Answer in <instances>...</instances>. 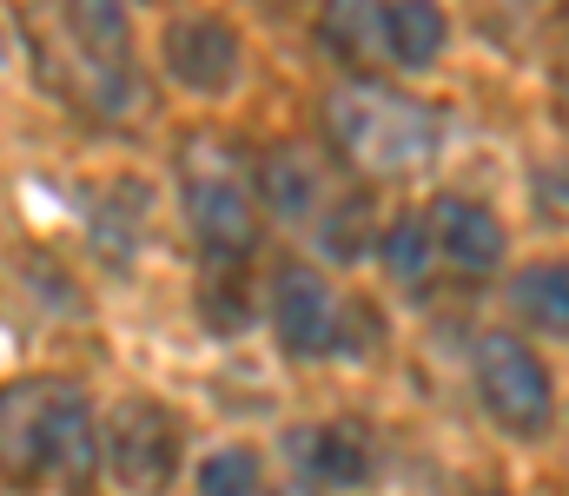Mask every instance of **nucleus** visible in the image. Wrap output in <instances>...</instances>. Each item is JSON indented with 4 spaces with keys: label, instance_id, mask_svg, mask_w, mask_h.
I'll list each match as a JSON object with an SVG mask.
<instances>
[{
    "label": "nucleus",
    "instance_id": "f257e3e1",
    "mask_svg": "<svg viewBox=\"0 0 569 496\" xmlns=\"http://www.w3.org/2000/svg\"><path fill=\"white\" fill-rule=\"evenodd\" d=\"M325 126H331V146L371 179L418 172L437 153V113L425 100H405V93L378 87V80L338 87L331 107H325Z\"/></svg>",
    "mask_w": 569,
    "mask_h": 496
},
{
    "label": "nucleus",
    "instance_id": "f03ea898",
    "mask_svg": "<svg viewBox=\"0 0 569 496\" xmlns=\"http://www.w3.org/2000/svg\"><path fill=\"white\" fill-rule=\"evenodd\" d=\"M7 464L87 477L93 470V417L87 397L67 384H13L7 391Z\"/></svg>",
    "mask_w": 569,
    "mask_h": 496
},
{
    "label": "nucleus",
    "instance_id": "7ed1b4c3",
    "mask_svg": "<svg viewBox=\"0 0 569 496\" xmlns=\"http://www.w3.org/2000/svg\"><path fill=\"white\" fill-rule=\"evenodd\" d=\"M60 13H67V33L80 47L87 100L100 113H133L140 87H133V67H127V7L120 0H60Z\"/></svg>",
    "mask_w": 569,
    "mask_h": 496
},
{
    "label": "nucleus",
    "instance_id": "20e7f679",
    "mask_svg": "<svg viewBox=\"0 0 569 496\" xmlns=\"http://www.w3.org/2000/svg\"><path fill=\"white\" fill-rule=\"evenodd\" d=\"M477 391H483V411L517 437H537L550 424V377H543L537 351L503 331L477 337Z\"/></svg>",
    "mask_w": 569,
    "mask_h": 496
},
{
    "label": "nucleus",
    "instance_id": "39448f33",
    "mask_svg": "<svg viewBox=\"0 0 569 496\" xmlns=\"http://www.w3.org/2000/svg\"><path fill=\"white\" fill-rule=\"evenodd\" d=\"M107 464L120 477V490L133 496H166L172 470H179V444H172V424L159 404L146 397H127L107 424Z\"/></svg>",
    "mask_w": 569,
    "mask_h": 496
},
{
    "label": "nucleus",
    "instance_id": "423d86ee",
    "mask_svg": "<svg viewBox=\"0 0 569 496\" xmlns=\"http://www.w3.org/2000/svg\"><path fill=\"white\" fill-rule=\"evenodd\" d=\"M239 33L212 13H186L166 27V73L186 87V93H226L239 80Z\"/></svg>",
    "mask_w": 569,
    "mask_h": 496
},
{
    "label": "nucleus",
    "instance_id": "0eeeda50",
    "mask_svg": "<svg viewBox=\"0 0 569 496\" xmlns=\"http://www.w3.org/2000/svg\"><path fill=\"white\" fill-rule=\"evenodd\" d=\"M186 212H192V232L212 259H246L259 245V212H252V199L232 172H192L186 179Z\"/></svg>",
    "mask_w": 569,
    "mask_h": 496
},
{
    "label": "nucleus",
    "instance_id": "6e6552de",
    "mask_svg": "<svg viewBox=\"0 0 569 496\" xmlns=\"http://www.w3.org/2000/svg\"><path fill=\"white\" fill-rule=\"evenodd\" d=\"M272 325H279V344L298 351V357H318V351L338 344V305H331V292L318 285V272L284 265L279 285H272Z\"/></svg>",
    "mask_w": 569,
    "mask_h": 496
},
{
    "label": "nucleus",
    "instance_id": "1a4fd4ad",
    "mask_svg": "<svg viewBox=\"0 0 569 496\" xmlns=\"http://www.w3.org/2000/svg\"><path fill=\"white\" fill-rule=\"evenodd\" d=\"M430 232H437L443 259H450L463 279H483V272L503 265V225H497L483 205H470V199H437V205H430Z\"/></svg>",
    "mask_w": 569,
    "mask_h": 496
},
{
    "label": "nucleus",
    "instance_id": "9d476101",
    "mask_svg": "<svg viewBox=\"0 0 569 496\" xmlns=\"http://www.w3.org/2000/svg\"><path fill=\"white\" fill-rule=\"evenodd\" d=\"M385 0H325L318 13V40L338 53V60H371L385 53Z\"/></svg>",
    "mask_w": 569,
    "mask_h": 496
},
{
    "label": "nucleus",
    "instance_id": "9b49d317",
    "mask_svg": "<svg viewBox=\"0 0 569 496\" xmlns=\"http://www.w3.org/2000/svg\"><path fill=\"white\" fill-rule=\"evenodd\" d=\"M140 225H146V185H107V199H100V212H93V252L120 272V265H133V252H140Z\"/></svg>",
    "mask_w": 569,
    "mask_h": 496
},
{
    "label": "nucleus",
    "instance_id": "f8f14e48",
    "mask_svg": "<svg viewBox=\"0 0 569 496\" xmlns=\"http://www.w3.org/2000/svg\"><path fill=\"white\" fill-rule=\"evenodd\" d=\"M385 53L398 67H411V73L443 53V13H437V0H391V13H385Z\"/></svg>",
    "mask_w": 569,
    "mask_h": 496
},
{
    "label": "nucleus",
    "instance_id": "ddd939ff",
    "mask_svg": "<svg viewBox=\"0 0 569 496\" xmlns=\"http://www.w3.org/2000/svg\"><path fill=\"white\" fill-rule=\"evenodd\" d=\"M517 312L537 331L569 337V265H530V272L517 279Z\"/></svg>",
    "mask_w": 569,
    "mask_h": 496
},
{
    "label": "nucleus",
    "instance_id": "4468645a",
    "mask_svg": "<svg viewBox=\"0 0 569 496\" xmlns=\"http://www.w3.org/2000/svg\"><path fill=\"white\" fill-rule=\"evenodd\" d=\"M259 185H266V205L279 219H311L318 212V172H311L305 153H272L266 172H259Z\"/></svg>",
    "mask_w": 569,
    "mask_h": 496
},
{
    "label": "nucleus",
    "instance_id": "2eb2a0df",
    "mask_svg": "<svg viewBox=\"0 0 569 496\" xmlns=\"http://www.w3.org/2000/svg\"><path fill=\"white\" fill-rule=\"evenodd\" d=\"M305 457H311V484H365V477H371V451H365V437L345 431V424L318 431V437L305 444Z\"/></svg>",
    "mask_w": 569,
    "mask_h": 496
},
{
    "label": "nucleus",
    "instance_id": "dca6fc26",
    "mask_svg": "<svg viewBox=\"0 0 569 496\" xmlns=\"http://www.w3.org/2000/svg\"><path fill=\"white\" fill-rule=\"evenodd\" d=\"M199 298H206L212 331H246V272H239V259H212Z\"/></svg>",
    "mask_w": 569,
    "mask_h": 496
},
{
    "label": "nucleus",
    "instance_id": "f3484780",
    "mask_svg": "<svg viewBox=\"0 0 569 496\" xmlns=\"http://www.w3.org/2000/svg\"><path fill=\"white\" fill-rule=\"evenodd\" d=\"M199 496H259V457L226 444L199 464Z\"/></svg>",
    "mask_w": 569,
    "mask_h": 496
},
{
    "label": "nucleus",
    "instance_id": "a211bd4d",
    "mask_svg": "<svg viewBox=\"0 0 569 496\" xmlns=\"http://www.w3.org/2000/svg\"><path fill=\"white\" fill-rule=\"evenodd\" d=\"M385 272L391 279H405V285H425V265H430V239H425V225L418 219H398L391 232H385Z\"/></svg>",
    "mask_w": 569,
    "mask_h": 496
},
{
    "label": "nucleus",
    "instance_id": "6ab92c4d",
    "mask_svg": "<svg viewBox=\"0 0 569 496\" xmlns=\"http://www.w3.org/2000/svg\"><path fill=\"white\" fill-rule=\"evenodd\" d=\"M331 212H338V219L325 225V252L351 265V259L365 252V212H371V205H365V199H345V205H331Z\"/></svg>",
    "mask_w": 569,
    "mask_h": 496
},
{
    "label": "nucleus",
    "instance_id": "aec40b11",
    "mask_svg": "<svg viewBox=\"0 0 569 496\" xmlns=\"http://www.w3.org/2000/svg\"><path fill=\"white\" fill-rule=\"evenodd\" d=\"M537 205H543V219H569V172H543L537 179Z\"/></svg>",
    "mask_w": 569,
    "mask_h": 496
}]
</instances>
